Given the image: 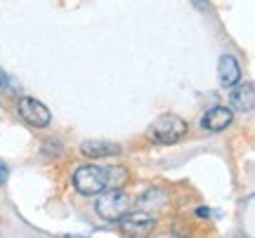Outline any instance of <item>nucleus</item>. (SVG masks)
Returning a JSON list of instances; mask_svg holds the SVG:
<instances>
[{
    "instance_id": "13",
    "label": "nucleus",
    "mask_w": 255,
    "mask_h": 238,
    "mask_svg": "<svg viewBox=\"0 0 255 238\" xmlns=\"http://www.w3.org/2000/svg\"><path fill=\"white\" fill-rule=\"evenodd\" d=\"M7 90H9V80H7V76L0 71V94H2V92H7Z\"/></svg>"
},
{
    "instance_id": "3",
    "label": "nucleus",
    "mask_w": 255,
    "mask_h": 238,
    "mask_svg": "<svg viewBox=\"0 0 255 238\" xmlns=\"http://www.w3.org/2000/svg\"><path fill=\"white\" fill-rule=\"evenodd\" d=\"M73 189L81 196H97L104 191V167L97 165H81L71 177Z\"/></svg>"
},
{
    "instance_id": "4",
    "label": "nucleus",
    "mask_w": 255,
    "mask_h": 238,
    "mask_svg": "<svg viewBox=\"0 0 255 238\" xmlns=\"http://www.w3.org/2000/svg\"><path fill=\"white\" fill-rule=\"evenodd\" d=\"M121 224V234L130 238H146L151 236L156 229V220L144 210H128L123 217L119 220Z\"/></svg>"
},
{
    "instance_id": "12",
    "label": "nucleus",
    "mask_w": 255,
    "mask_h": 238,
    "mask_svg": "<svg viewBox=\"0 0 255 238\" xmlns=\"http://www.w3.org/2000/svg\"><path fill=\"white\" fill-rule=\"evenodd\" d=\"M7 177H9V170H7V165L0 160V184H5L7 182Z\"/></svg>"
},
{
    "instance_id": "2",
    "label": "nucleus",
    "mask_w": 255,
    "mask_h": 238,
    "mask_svg": "<svg viewBox=\"0 0 255 238\" xmlns=\"http://www.w3.org/2000/svg\"><path fill=\"white\" fill-rule=\"evenodd\" d=\"M97 205L95 212L104 222H119L128 210H130V196L123 189H109L107 193H97Z\"/></svg>"
},
{
    "instance_id": "10",
    "label": "nucleus",
    "mask_w": 255,
    "mask_h": 238,
    "mask_svg": "<svg viewBox=\"0 0 255 238\" xmlns=\"http://www.w3.org/2000/svg\"><path fill=\"white\" fill-rule=\"evenodd\" d=\"M130 179V172L123 165H109L104 167V189H123Z\"/></svg>"
},
{
    "instance_id": "11",
    "label": "nucleus",
    "mask_w": 255,
    "mask_h": 238,
    "mask_svg": "<svg viewBox=\"0 0 255 238\" xmlns=\"http://www.w3.org/2000/svg\"><path fill=\"white\" fill-rule=\"evenodd\" d=\"M139 205L144 208V212H161L168 205V193L165 191H146L144 196H139Z\"/></svg>"
},
{
    "instance_id": "1",
    "label": "nucleus",
    "mask_w": 255,
    "mask_h": 238,
    "mask_svg": "<svg viewBox=\"0 0 255 238\" xmlns=\"http://www.w3.org/2000/svg\"><path fill=\"white\" fill-rule=\"evenodd\" d=\"M187 123H184L180 116H175V113H163V116H158V118L149 125L146 130V137L149 142H154V144H177L182 137H187Z\"/></svg>"
},
{
    "instance_id": "7",
    "label": "nucleus",
    "mask_w": 255,
    "mask_h": 238,
    "mask_svg": "<svg viewBox=\"0 0 255 238\" xmlns=\"http://www.w3.org/2000/svg\"><path fill=\"white\" fill-rule=\"evenodd\" d=\"M234 90L229 94V99H232V109L241 111V113H246V111H253L255 106V87L253 82H241L239 80L237 85H232Z\"/></svg>"
},
{
    "instance_id": "8",
    "label": "nucleus",
    "mask_w": 255,
    "mask_h": 238,
    "mask_svg": "<svg viewBox=\"0 0 255 238\" xmlns=\"http://www.w3.org/2000/svg\"><path fill=\"white\" fill-rule=\"evenodd\" d=\"M81 154L85 158H109L119 156L121 147L116 142H107V139H88L81 144Z\"/></svg>"
},
{
    "instance_id": "6",
    "label": "nucleus",
    "mask_w": 255,
    "mask_h": 238,
    "mask_svg": "<svg viewBox=\"0 0 255 238\" xmlns=\"http://www.w3.org/2000/svg\"><path fill=\"white\" fill-rule=\"evenodd\" d=\"M232 120H234L232 109H227V106H213V109H208L203 113L201 125L206 130H210V132H222L225 128L232 125Z\"/></svg>"
},
{
    "instance_id": "14",
    "label": "nucleus",
    "mask_w": 255,
    "mask_h": 238,
    "mask_svg": "<svg viewBox=\"0 0 255 238\" xmlns=\"http://www.w3.org/2000/svg\"><path fill=\"white\" fill-rule=\"evenodd\" d=\"M208 215H210L208 208H199V210H196V217H208Z\"/></svg>"
},
{
    "instance_id": "9",
    "label": "nucleus",
    "mask_w": 255,
    "mask_h": 238,
    "mask_svg": "<svg viewBox=\"0 0 255 238\" xmlns=\"http://www.w3.org/2000/svg\"><path fill=\"white\" fill-rule=\"evenodd\" d=\"M218 78L222 87H232L241 80V66L234 55H222L218 64Z\"/></svg>"
},
{
    "instance_id": "5",
    "label": "nucleus",
    "mask_w": 255,
    "mask_h": 238,
    "mask_svg": "<svg viewBox=\"0 0 255 238\" xmlns=\"http://www.w3.org/2000/svg\"><path fill=\"white\" fill-rule=\"evenodd\" d=\"M17 111L31 128H47V125L52 123L50 109H47L43 101L33 99V97H21V99L17 101Z\"/></svg>"
}]
</instances>
